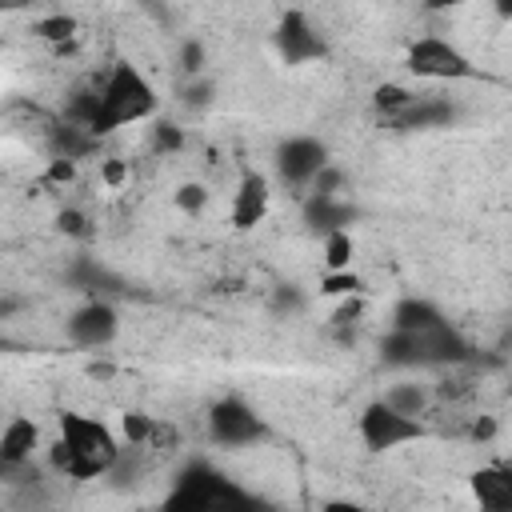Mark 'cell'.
Segmentation results:
<instances>
[{"instance_id": "4316f807", "label": "cell", "mask_w": 512, "mask_h": 512, "mask_svg": "<svg viewBox=\"0 0 512 512\" xmlns=\"http://www.w3.org/2000/svg\"><path fill=\"white\" fill-rule=\"evenodd\" d=\"M460 4H468V0H424L428 12H452V8H460Z\"/></svg>"}, {"instance_id": "83f0119b", "label": "cell", "mask_w": 512, "mask_h": 512, "mask_svg": "<svg viewBox=\"0 0 512 512\" xmlns=\"http://www.w3.org/2000/svg\"><path fill=\"white\" fill-rule=\"evenodd\" d=\"M20 0H0V12H8V8H16Z\"/></svg>"}, {"instance_id": "9c48e42d", "label": "cell", "mask_w": 512, "mask_h": 512, "mask_svg": "<svg viewBox=\"0 0 512 512\" xmlns=\"http://www.w3.org/2000/svg\"><path fill=\"white\" fill-rule=\"evenodd\" d=\"M332 156H328V144L320 140V136H288V140H280L276 144V176L288 184V188H296V192H304L308 184H312V176L328 164Z\"/></svg>"}, {"instance_id": "4fadbf2b", "label": "cell", "mask_w": 512, "mask_h": 512, "mask_svg": "<svg viewBox=\"0 0 512 512\" xmlns=\"http://www.w3.org/2000/svg\"><path fill=\"white\" fill-rule=\"evenodd\" d=\"M452 116H456V108H452L444 96L416 92V100H412L396 120H388V124H392V128H408V132H416V128H448Z\"/></svg>"}, {"instance_id": "3957f363", "label": "cell", "mask_w": 512, "mask_h": 512, "mask_svg": "<svg viewBox=\"0 0 512 512\" xmlns=\"http://www.w3.org/2000/svg\"><path fill=\"white\" fill-rule=\"evenodd\" d=\"M164 504L168 508H184V512H236V508H248L252 496L236 480H228L224 472H216L212 464L192 460L176 476V484H172V492H168Z\"/></svg>"}, {"instance_id": "d6986e66", "label": "cell", "mask_w": 512, "mask_h": 512, "mask_svg": "<svg viewBox=\"0 0 512 512\" xmlns=\"http://www.w3.org/2000/svg\"><path fill=\"white\" fill-rule=\"evenodd\" d=\"M356 292H364V280H360L352 268H336V272H324V276H320V296H328V300L356 296Z\"/></svg>"}, {"instance_id": "7402d4cb", "label": "cell", "mask_w": 512, "mask_h": 512, "mask_svg": "<svg viewBox=\"0 0 512 512\" xmlns=\"http://www.w3.org/2000/svg\"><path fill=\"white\" fill-rule=\"evenodd\" d=\"M212 92H216V84H212L204 72H196V76H184V88H180V96H184V104H188V108H208V104H212Z\"/></svg>"}, {"instance_id": "7c38bea8", "label": "cell", "mask_w": 512, "mask_h": 512, "mask_svg": "<svg viewBox=\"0 0 512 512\" xmlns=\"http://www.w3.org/2000/svg\"><path fill=\"white\" fill-rule=\"evenodd\" d=\"M468 484H472V496L484 512H512V468L504 460L480 464Z\"/></svg>"}, {"instance_id": "cb8c5ba5", "label": "cell", "mask_w": 512, "mask_h": 512, "mask_svg": "<svg viewBox=\"0 0 512 512\" xmlns=\"http://www.w3.org/2000/svg\"><path fill=\"white\" fill-rule=\"evenodd\" d=\"M152 148H156L160 156L180 152V148H184V132H180L172 120H156V124H152Z\"/></svg>"}, {"instance_id": "2e32d148", "label": "cell", "mask_w": 512, "mask_h": 512, "mask_svg": "<svg viewBox=\"0 0 512 512\" xmlns=\"http://www.w3.org/2000/svg\"><path fill=\"white\" fill-rule=\"evenodd\" d=\"M324 240V272H336V268H352V256H356V240H352V228H332L320 236Z\"/></svg>"}, {"instance_id": "5bb4252c", "label": "cell", "mask_w": 512, "mask_h": 512, "mask_svg": "<svg viewBox=\"0 0 512 512\" xmlns=\"http://www.w3.org/2000/svg\"><path fill=\"white\" fill-rule=\"evenodd\" d=\"M380 400L392 404L396 412H404V416H420V420L436 408V404H432V384H420V380H396Z\"/></svg>"}, {"instance_id": "6da1fadb", "label": "cell", "mask_w": 512, "mask_h": 512, "mask_svg": "<svg viewBox=\"0 0 512 512\" xmlns=\"http://www.w3.org/2000/svg\"><path fill=\"white\" fill-rule=\"evenodd\" d=\"M116 456H120L116 432L100 416H84V412H64L56 440L48 444L52 472L68 480H104Z\"/></svg>"}, {"instance_id": "ba28073f", "label": "cell", "mask_w": 512, "mask_h": 512, "mask_svg": "<svg viewBox=\"0 0 512 512\" xmlns=\"http://www.w3.org/2000/svg\"><path fill=\"white\" fill-rule=\"evenodd\" d=\"M272 44H276V52H280V60H284L288 68L316 64V60L328 56V44H324L320 28H316L300 8H288V12L280 16V24H276V32H272Z\"/></svg>"}, {"instance_id": "603a6c76", "label": "cell", "mask_w": 512, "mask_h": 512, "mask_svg": "<svg viewBox=\"0 0 512 512\" xmlns=\"http://www.w3.org/2000/svg\"><path fill=\"white\" fill-rule=\"evenodd\" d=\"M204 60H208V52H204V40H196V36L180 40V56H176V64H180V72H184V76H196V72H204Z\"/></svg>"}, {"instance_id": "7a4b0ae2", "label": "cell", "mask_w": 512, "mask_h": 512, "mask_svg": "<svg viewBox=\"0 0 512 512\" xmlns=\"http://www.w3.org/2000/svg\"><path fill=\"white\" fill-rule=\"evenodd\" d=\"M160 108V96L152 88V80L132 64V60H116L100 80H96V108L88 116V132L112 136L128 124H144L152 120Z\"/></svg>"}, {"instance_id": "484cf974", "label": "cell", "mask_w": 512, "mask_h": 512, "mask_svg": "<svg viewBox=\"0 0 512 512\" xmlns=\"http://www.w3.org/2000/svg\"><path fill=\"white\" fill-rule=\"evenodd\" d=\"M56 224H60V232H68V236H80V240L92 232V228H88V216H84L80 208H64V212L56 216Z\"/></svg>"}, {"instance_id": "ffe728a7", "label": "cell", "mask_w": 512, "mask_h": 512, "mask_svg": "<svg viewBox=\"0 0 512 512\" xmlns=\"http://www.w3.org/2000/svg\"><path fill=\"white\" fill-rule=\"evenodd\" d=\"M208 200H212V192H208V184H200V180H184V184L172 192V204H176L180 212H188V216L204 212Z\"/></svg>"}, {"instance_id": "d4e9b609", "label": "cell", "mask_w": 512, "mask_h": 512, "mask_svg": "<svg viewBox=\"0 0 512 512\" xmlns=\"http://www.w3.org/2000/svg\"><path fill=\"white\" fill-rule=\"evenodd\" d=\"M100 180H104L108 188H124V184H128V160H120V156L100 160Z\"/></svg>"}, {"instance_id": "30bf717a", "label": "cell", "mask_w": 512, "mask_h": 512, "mask_svg": "<svg viewBox=\"0 0 512 512\" xmlns=\"http://www.w3.org/2000/svg\"><path fill=\"white\" fill-rule=\"evenodd\" d=\"M268 208H272V184H268L264 172L248 168V172L236 180V192H232V200H228V224H232L236 232H252V228L264 224Z\"/></svg>"}, {"instance_id": "9a60e30c", "label": "cell", "mask_w": 512, "mask_h": 512, "mask_svg": "<svg viewBox=\"0 0 512 512\" xmlns=\"http://www.w3.org/2000/svg\"><path fill=\"white\" fill-rule=\"evenodd\" d=\"M432 324H444V312L424 300V296H404L396 308H392V328H404V332H420V328H432Z\"/></svg>"}, {"instance_id": "5b68a950", "label": "cell", "mask_w": 512, "mask_h": 512, "mask_svg": "<svg viewBox=\"0 0 512 512\" xmlns=\"http://www.w3.org/2000/svg\"><path fill=\"white\" fill-rule=\"evenodd\" d=\"M360 440L368 452H396L404 444H416V440H428L432 428L420 420V416H404L396 412L392 404L384 400H372L364 412H360Z\"/></svg>"}, {"instance_id": "8992f818", "label": "cell", "mask_w": 512, "mask_h": 512, "mask_svg": "<svg viewBox=\"0 0 512 512\" xmlns=\"http://www.w3.org/2000/svg\"><path fill=\"white\" fill-rule=\"evenodd\" d=\"M208 436L220 448H252L268 436V424L244 396H224L208 408Z\"/></svg>"}, {"instance_id": "44dd1931", "label": "cell", "mask_w": 512, "mask_h": 512, "mask_svg": "<svg viewBox=\"0 0 512 512\" xmlns=\"http://www.w3.org/2000/svg\"><path fill=\"white\" fill-rule=\"evenodd\" d=\"M268 308H272L276 316H296V312H304V308H308V296H304L296 284H276V288H272Z\"/></svg>"}, {"instance_id": "277c9868", "label": "cell", "mask_w": 512, "mask_h": 512, "mask_svg": "<svg viewBox=\"0 0 512 512\" xmlns=\"http://www.w3.org/2000/svg\"><path fill=\"white\" fill-rule=\"evenodd\" d=\"M404 64L416 80H432V84H456V80H476L480 76L472 56L460 44H452L448 36H436V32L416 36L404 52Z\"/></svg>"}, {"instance_id": "8fae6325", "label": "cell", "mask_w": 512, "mask_h": 512, "mask_svg": "<svg viewBox=\"0 0 512 512\" xmlns=\"http://www.w3.org/2000/svg\"><path fill=\"white\" fill-rule=\"evenodd\" d=\"M40 448V424L32 416H12L0 428V472H24Z\"/></svg>"}, {"instance_id": "e0dca14e", "label": "cell", "mask_w": 512, "mask_h": 512, "mask_svg": "<svg viewBox=\"0 0 512 512\" xmlns=\"http://www.w3.org/2000/svg\"><path fill=\"white\" fill-rule=\"evenodd\" d=\"M76 32H80V24L68 12H52V16H40L32 24V36H40L48 44H68V40H76Z\"/></svg>"}, {"instance_id": "52a82bcc", "label": "cell", "mask_w": 512, "mask_h": 512, "mask_svg": "<svg viewBox=\"0 0 512 512\" xmlns=\"http://www.w3.org/2000/svg\"><path fill=\"white\" fill-rule=\"evenodd\" d=\"M64 336H68V344L80 348V352H100V348H108V344L120 336V312H116V304H112V300H100V296L76 304V308L68 312V320H64Z\"/></svg>"}, {"instance_id": "ac0fdd59", "label": "cell", "mask_w": 512, "mask_h": 512, "mask_svg": "<svg viewBox=\"0 0 512 512\" xmlns=\"http://www.w3.org/2000/svg\"><path fill=\"white\" fill-rule=\"evenodd\" d=\"M412 100H416V88H408V84H380L372 96V104H376V112H384V120H396Z\"/></svg>"}]
</instances>
